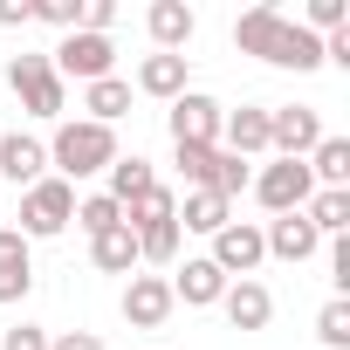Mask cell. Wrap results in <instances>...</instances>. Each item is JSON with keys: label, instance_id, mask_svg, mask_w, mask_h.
Returning a JSON list of instances; mask_svg holds the SVG:
<instances>
[{"label": "cell", "instance_id": "cell-1", "mask_svg": "<svg viewBox=\"0 0 350 350\" xmlns=\"http://www.w3.org/2000/svg\"><path fill=\"white\" fill-rule=\"evenodd\" d=\"M234 42H241V55H261V62L295 69V76L323 69V42H316L302 21H288L282 8H247V14L234 21Z\"/></svg>", "mask_w": 350, "mask_h": 350}, {"label": "cell", "instance_id": "cell-2", "mask_svg": "<svg viewBox=\"0 0 350 350\" xmlns=\"http://www.w3.org/2000/svg\"><path fill=\"white\" fill-rule=\"evenodd\" d=\"M110 158H117V131H103V124H90V117H76V124H62L55 131V144H49V165H55V179H90V172H110Z\"/></svg>", "mask_w": 350, "mask_h": 350}, {"label": "cell", "instance_id": "cell-3", "mask_svg": "<svg viewBox=\"0 0 350 350\" xmlns=\"http://www.w3.org/2000/svg\"><path fill=\"white\" fill-rule=\"evenodd\" d=\"M76 220V186L69 179H35L28 193H21V241H55L62 227Z\"/></svg>", "mask_w": 350, "mask_h": 350}, {"label": "cell", "instance_id": "cell-4", "mask_svg": "<svg viewBox=\"0 0 350 350\" xmlns=\"http://www.w3.org/2000/svg\"><path fill=\"white\" fill-rule=\"evenodd\" d=\"M8 83H14V96H21V110H28V117H62V110H69V83L55 76V62H49V55H14Z\"/></svg>", "mask_w": 350, "mask_h": 350}, {"label": "cell", "instance_id": "cell-5", "mask_svg": "<svg viewBox=\"0 0 350 350\" xmlns=\"http://www.w3.org/2000/svg\"><path fill=\"white\" fill-rule=\"evenodd\" d=\"M254 200H261L268 213H302V206L316 200L309 165H302V158H275V165H261V172H254Z\"/></svg>", "mask_w": 350, "mask_h": 350}, {"label": "cell", "instance_id": "cell-6", "mask_svg": "<svg viewBox=\"0 0 350 350\" xmlns=\"http://www.w3.org/2000/svg\"><path fill=\"white\" fill-rule=\"evenodd\" d=\"M227 282H254V268L268 261V247H261V227L254 220H227L220 234H213V254H206Z\"/></svg>", "mask_w": 350, "mask_h": 350}, {"label": "cell", "instance_id": "cell-7", "mask_svg": "<svg viewBox=\"0 0 350 350\" xmlns=\"http://www.w3.org/2000/svg\"><path fill=\"white\" fill-rule=\"evenodd\" d=\"M323 144V117L302 103H268V151L275 158H309Z\"/></svg>", "mask_w": 350, "mask_h": 350}, {"label": "cell", "instance_id": "cell-8", "mask_svg": "<svg viewBox=\"0 0 350 350\" xmlns=\"http://www.w3.org/2000/svg\"><path fill=\"white\" fill-rule=\"evenodd\" d=\"M49 62H55L62 83H69V76H76V83H103L110 62H117V49H110V35H83V28H76V35H62V49H55Z\"/></svg>", "mask_w": 350, "mask_h": 350}, {"label": "cell", "instance_id": "cell-9", "mask_svg": "<svg viewBox=\"0 0 350 350\" xmlns=\"http://www.w3.org/2000/svg\"><path fill=\"white\" fill-rule=\"evenodd\" d=\"M172 144H220V124H227V110L213 103V96H200V90H186L179 103H172Z\"/></svg>", "mask_w": 350, "mask_h": 350}, {"label": "cell", "instance_id": "cell-10", "mask_svg": "<svg viewBox=\"0 0 350 350\" xmlns=\"http://www.w3.org/2000/svg\"><path fill=\"white\" fill-rule=\"evenodd\" d=\"M172 309H179V302H172V282L165 275H131L124 282V323L131 329H158Z\"/></svg>", "mask_w": 350, "mask_h": 350}, {"label": "cell", "instance_id": "cell-11", "mask_svg": "<svg viewBox=\"0 0 350 350\" xmlns=\"http://www.w3.org/2000/svg\"><path fill=\"white\" fill-rule=\"evenodd\" d=\"M0 179H14L21 193L35 179H49V144L28 137V131H8V137H0Z\"/></svg>", "mask_w": 350, "mask_h": 350}, {"label": "cell", "instance_id": "cell-12", "mask_svg": "<svg viewBox=\"0 0 350 350\" xmlns=\"http://www.w3.org/2000/svg\"><path fill=\"white\" fill-rule=\"evenodd\" d=\"M165 282H172V302H186V309H213V302L227 295V275H220L206 254H193L179 275H165Z\"/></svg>", "mask_w": 350, "mask_h": 350}, {"label": "cell", "instance_id": "cell-13", "mask_svg": "<svg viewBox=\"0 0 350 350\" xmlns=\"http://www.w3.org/2000/svg\"><path fill=\"white\" fill-rule=\"evenodd\" d=\"M261 247H268L275 261H309V254L323 247V234H316L302 213H275V220L261 227Z\"/></svg>", "mask_w": 350, "mask_h": 350}, {"label": "cell", "instance_id": "cell-14", "mask_svg": "<svg viewBox=\"0 0 350 350\" xmlns=\"http://www.w3.org/2000/svg\"><path fill=\"white\" fill-rule=\"evenodd\" d=\"M144 28H151V42H158V55H179V49L193 42V28H200V14L186 8V0H151V14H144Z\"/></svg>", "mask_w": 350, "mask_h": 350}, {"label": "cell", "instance_id": "cell-15", "mask_svg": "<svg viewBox=\"0 0 350 350\" xmlns=\"http://www.w3.org/2000/svg\"><path fill=\"white\" fill-rule=\"evenodd\" d=\"M35 288V254L14 227H0V302H21Z\"/></svg>", "mask_w": 350, "mask_h": 350}, {"label": "cell", "instance_id": "cell-16", "mask_svg": "<svg viewBox=\"0 0 350 350\" xmlns=\"http://www.w3.org/2000/svg\"><path fill=\"white\" fill-rule=\"evenodd\" d=\"M220 137H227L234 158H261V151H268V103H241V110H227Z\"/></svg>", "mask_w": 350, "mask_h": 350}, {"label": "cell", "instance_id": "cell-17", "mask_svg": "<svg viewBox=\"0 0 350 350\" xmlns=\"http://www.w3.org/2000/svg\"><path fill=\"white\" fill-rule=\"evenodd\" d=\"M227 323L234 329H268V316H275V295L261 288V282H227Z\"/></svg>", "mask_w": 350, "mask_h": 350}, {"label": "cell", "instance_id": "cell-18", "mask_svg": "<svg viewBox=\"0 0 350 350\" xmlns=\"http://www.w3.org/2000/svg\"><path fill=\"white\" fill-rule=\"evenodd\" d=\"M137 90L179 103V96H186V55H144V62H137Z\"/></svg>", "mask_w": 350, "mask_h": 350}, {"label": "cell", "instance_id": "cell-19", "mask_svg": "<svg viewBox=\"0 0 350 350\" xmlns=\"http://www.w3.org/2000/svg\"><path fill=\"white\" fill-rule=\"evenodd\" d=\"M83 110H90V124H117L124 110H131V83L124 76H103V83H83Z\"/></svg>", "mask_w": 350, "mask_h": 350}, {"label": "cell", "instance_id": "cell-20", "mask_svg": "<svg viewBox=\"0 0 350 350\" xmlns=\"http://www.w3.org/2000/svg\"><path fill=\"white\" fill-rule=\"evenodd\" d=\"M151 186H158V172H151L144 158H124V151L110 158V200H117V206H137Z\"/></svg>", "mask_w": 350, "mask_h": 350}, {"label": "cell", "instance_id": "cell-21", "mask_svg": "<svg viewBox=\"0 0 350 350\" xmlns=\"http://www.w3.org/2000/svg\"><path fill=\"white\" fill-rule=\"evenodd\" d=\"M227 220H234V200H220V193H186V206H179L186 234H220Z\"/></svg>", "mask_w": 350, "mask_h": 350}, {"label": "cell", "instance_id": "cell-22", "mask_svg": "<svg viewBox=\"0 0 350 350\" xmlns=\"http://www.w3.org/2000/svg\"><path fill=\"white\" fill-rule=\"evenodd\" d=\"M90 261H96L103 275H131V268H137V234H131V227L96 234V241H90Z\"/></svg>", "mask_w": 350, "mask_h": 350}, {"label": "cell", "instance_id": "cell-23", "mask_svg": "<svg viewBox=\"0 0 350 350\" xmlns=\"http://www.w3.org/2000/svg\"><path fill=\"white\" fill-rule=\"evenodd\" d=\"M302 220L323 234V241H336V234H350V193H316L309 206H302Z\"/></svg>", "mask_w": 350, "mask_h": 350}, {"label": "cell", "instance_id": "cell-24", "mask_svg": "<svg viewBox=\"0 0 350 350\" xmlns=\"http://www.w3.org/2000/svg\"><path fill=\"white\" fill-rule=\"evenodd\" d=\"M247 186H254L247 158H234V151H213V172H206V186H200V193H220V200H234V193H247Z\"/></svg>", "mask_w": 350, "mask_h": 350}, {"label": "cell", "instance_id": "cell-25", "mask_svg": "<svg viewBox=\"0 0 350 350\" xmlns=\"http://www.w3.org/2000/svg\"><path fill=\"white\" fill-rule=\"evenodd\" d=\"M158 220H179V200H172L165 186H151L137 206H124V227H131V234H144V227H158Z\"/></svg>", "mask_w": 350, "mask_h": 350}, {"label": "cell", "instance_id": "cell-26", "mask_svg": "<svg viewBox=\"0 0 350 350\" xmlns=\"http://www.w3.org/2000/svg\"><path fill=\"white\" fill-rule=\"evenodd\" d=\"M76 227L96 241V234H110V227H124V206L110 200V193H90V200H76Z\"/></svg>", "mask_w": 350, "mask_h": 350}, {"label": "cell", "instance_id": "cell-27", "mask_svg": "<svg viewBox=\"0 0 350 350\" xmlns=\"http://www.w3.org/2000/svg\"><path fill=\"white\" fill-rule=\"evenodd\" d=\"M137 261H158V268H172V261H179V220L144 227V234H137Z\"/></svg>", "mask_w": 350, "mask_h": 350}, {"label": "cell", "instance_id": "cell-28", "mask_svg": "<svg viewBox=\"0 0 350 350\" xmlns=\"http://www.w3.org/2000/svg\"><path fill=\"white\" fill-rule=\"evenodd\" d=\"M316 336H323L329 350H350V295H329V302L316 309Z\"/></svg>", "mask_w": 350, "mask_h": 350}, {"label": "cell", "instance_id": "cell-29", "mask_svg": "<svg viewBox=\"0 0 350 350\" xmlns=\"http://www.w3.org/2000/svg\"><path fill=\"white\" fill-rule=\"evenodd\" d=\"M343 21H350V8H343V0H309V21H302V28L323 42V35H343Z\"/></svg>", "mask_w": 350, "mask_h": 350}, {"label": "cell", "instance_id": "cell-30", "mask_svg": "<svg viewBox=\"0 0 350 350\" xmlns=\"http://www.w3.org/2000/svg\"><path fill=\"white\" fill-rule=\"evenodd\" d=\"M35 21H49V28L76 35V28H83V0H35Z\"/></svg>", "mask_w": 350, "mask_h": 350}, {"label": "cell", "instance_id": "cell-31", "mask_svg": "<svg viewBox=\"0 0 350 350\" xmlns=\"http://www.w3.org/2000/svg\"><path fill=\"white\" fill-rule=\"evenodd\" d=\"M172 151H179V172H186L193 193H200V186H206V172H213V151H220V144H172Z\"/></svg>", "mask_w": 350, "mask_h": 350}, {"label": "cell", "instance_id": "cell-32", "mask_svg": "<svg viewBox=\"0 0 350 350\" xmlns=\"http://www.w3.org/2000/svg\"><path fill=\"white\" fill-rule=\"evenodd\" d=\"M110 21H117L110 0H83V35H110Z\"/></svg>", "mask_w": 350, "mask_h": 350}, {"label": "cell", "instance_id": "cell-33", "mask_svg": "<svg viewBox=\"0 0 350 350\" xmlns=\"http://www.w3.org/2000/svg\"><path fill=\"white\" fill-rule=\"evenodd\" d=\"M0 350H49V336H42L35 323H14L8 336H0Z\"/></svg>", "mask_w": 350, "mask_h": 350}, {"label": "cell", "instance_id": "cell-34", "mask_svg": "<svg viewBox=\"0 0 350 350\" xmlns=\"http://www.w3.org/2000/svg\"><path fill=\"white\" fill-rule=\"evenodd\" d=\"M35 21V0H0V28H28Z\"/></svg>", "mask_w": 350, "mask_h": 350}, {"label": "cell", "instance_id": "cell-35", "mask_svg": "<svg viewBox=\"0 0 350 350\" xmlns=\"http://www.w3.org/2000/svg\"><path fill=\"white\" fill-rule=\"evenodd\" d=\"M49 350H110V343H103V336H90V329H69V336H55Z\"/></svg>", "mask_w": 350, "mask_h": 350}]
</instances>
